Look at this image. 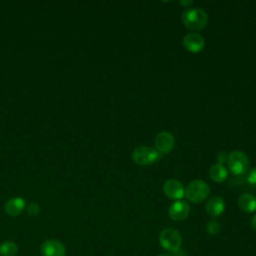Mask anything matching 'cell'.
I'll return each mask as SVG.
<instances>
[{
	"instance_id": "6da1fadb",
	"label": "cell",
	"mask_w": 256,
	"mask_h": 256,
	"mask_svg": "<svg viewBox=\"0 0 256 256\" xmlns=\"http://www.w3.org/2000/svg\"><path fill=\"white\" fill-rule=\"evenodd\" d=\"M182 23L191 31H200L208 23L207 13L198 7L186 9L181 16Z\"/></svg>"
},
{
	"instance_id": "7a4b0ae2",
	"label": "cell",
	"mask_w": 256,
	"mask_h": 256,
	"mask_svg": "<svg viewBox=\"0 0 256 256\" xmlns=\"http://www.w3.org/2000/svg\"><path fill=\"white\" fill-rule=\"evenodd\" d=\"M131 158L133 162L139 166H148L159 161L161 154L155 148L149 146H139L133 150Z\"/></svg>"
},
{
	"instance_id": "3957f363",
	"label": "cell",
	"mask_w": 256,
	"mask_h": 256,
	"mask_svg": "<svg viewBox=\"0 0 256 256\" xmlns=\"http://www.w3.org/2000/svg\"><path fill=\"white\" fill-rule=\"evenodd\" d=\"M210 188L202 180H192L185 189L186 198L193 203L203 202L209 195Z\"/></svg>"
},
{
	"instance_id": "277c9868",
	"label": "cell",
	"mask_w": 256,
	"mask_h": 256,
	"mask_svg": "<svg viewBox=\"0 0 256 256\" xmlns=\"http://www.w3.org/2000/svg\"><path fill=\"white\" fill-rule=\"evenodd\" d=\"M227 164L230 172L233 175L242 176L248 171L250 162L245 153L236 150L228 154Z\"/></svg>"
},
{
	"instance_id": "5b68a950",
	"label": "cell",
	"mask_w": 256,
	"mask_h": 256,
	"mask_svg": "<svg viewBox=\"0 0 256 256\" xmlns=\"http://www.w3.org/2000/svg\"><path fill=\"white\" fill-rule=\"evenodd\" d=\"M159 242L161 247H163L164 249L175 252L180 249V246L182 244V236L176 229L166 228L160 232Z\"/></svg>"
},
{
	"instance_id": "8992f818",
	"label": "cell",
	"mask_w": 256,
	"mask_h": 256,
	"mask_svg": "<svg viewBox=\"0 0 256 256\" xmlns=\"http://www.w3.org/2000/svg\"><path fill=\"white\" fill-rule=\"evenodd\" d=\"M154 144H155V149L160 154H168L174 148L175 138L170 132L162 131L156 135Z\"/></svg>"
},
{
	"instance_id": "52a82bcc",
	"label": "cell",
	"mask_w": 256,
	"mask_h": 256,
	"mask_svg": "<svg viewBox=\"0 0 256 256\" xmlns=\"http://www.w3.org/2000/svg\"><path fill=\"white\" fill-rule=\"evenodd\" d=\"M164 194L172 200H181L185 196V189L180 181L176 179L167 180L163 185Z\"/></svg>"
},
{
	"instance_id": "ba28073f",
	"label": "cell",
	"mask_w": 256,
	"mask_h": 256,
	"mask_svg": "<svg viewBox=\"0 0 256 256\" xmlns=\"http://www.w3.org/2000/svg\"><path fill=\"white\" fill-rule=\"evenodd\" d=\"M190 213V206L187 202L177 200L169 206L168 214L174 221H183Z\"/></svg>"
},
{
	"instance_id": "9c48e42d",
	"label": "cell",
	"mask_w": 256,
	"mask_h": 256,
	"mask_svg": "<svg viewBox=\"0 0 256 256\" xmlns=\"http://www.w3.org/2000/svg\"><path fill=\"white\" fill-rule=\"evenodd\" d=\"M184 48L192 53H198L205 47V40L202 36L196 32H190L184 36L182 40Z\"/></svg>"
},
{
	"instance_id": "30bf717a",
	"label": "cell",
	"mask_w": 256,
	"mask_h": 256,
	"mask_svg": "<svg viewBox=\"0 0 256 256\" xmlns=\"http://www.w3.org/2000/svg\"><path fill=\"white\" fill-rule=\"evenodd\" d=\"M40 252L42 256H65L66 249L62 242L55 239H49L41 244Z\"/></svg>"
},
{
	"instance_id": "8fae6325",
	"label": "cell",
	"mask_w": 256,
	"mask_h": 256,
	"mask_svg": "<svg viewBox=\"0 0 256 256\" xmlns=\"http://www.w3.org/2000/svg\"><path fill=\"white\" fill-rule=\"evenodd\" d=\"M205 209H206L207 214L213 218L220 216L225 210L224 199L217 195L210 197L208 199V201L206 202Z\"/></svg>"
},
{
	"instance_id": "7c38bea8",
	"label": "cell",
	"mask_w": 256,
	"mask_h": 256,
	"mask_svg": "<svg viewBox=\"0 0 256 256\" xmlns=\"http://www.w3.org/2000/svg\"><path fill=\"white\" fill-rule=\"evenodd\" d=\"M25 208V200L22 197L10 198L4 205V210L9 216H18Z\"/></svg>"
},
{
	"instance_id": "4fadbf2b",
	"label": "cell",
	"mask_w": 256,
	"mask_h": 256,
	"mask_svg": "<svg viewBox=\"0 0 256 256\" xmlns=\"http://www.w3.org/2000/svg\"><path fill=\"white\" fill-rule=\"evenodd\" d=\"M238 207L241 211L252 213L256 210V197L250 193H244L238 198Z\"/></svg>"
},
{
	"instance_id": "5bb4252c",
	"label": "cell",
	"mask_w": 256,
	"mask_h": 256,
	"mask_svg": "<svg viewBox=\"0 0 256 256\" xmlns=\"http://www.w3.org/2000/svg\"><path fill=\"white\" fill-rule=\"evenodd\" d=\"M209 176L211 180H213L214 182H217V183H222V182H224L227 179L228 172L223 165L214 164L209 169Z\"/></svg>"
},
{
	"instance_id": "9a60e30c",
	"label": "cell",
	"mask_w": 256,
	"mask_h": 256,
	"mask_svg": "<svg viewBox=\"0 0 256 256\" xmlns=\"http://www.w3.org/2000/svg\"><path fill=\"white\" fill-rule=\"evenodd\" d=\"M18 246L12 241H6L0 245V256H16Z\"/></svg>"
},
{
	"instance_id": "2e32d148",
	"label": "cell",
	"mask_w": 256,
	"mask_h": 256,
	"mask_svg": "<svg viewBox=\"0 0 256 256\" xmlns=\"http://www.w3.org/2000/svg\"><path fill=\"white\" fill-rule=\"evenodd\" d=\"M206 230L209 234L211 235H216L218 234L219 232H220L221 230V225L220 223H219L218 221L216 220H210L208 223H207V226H206Z\"/></svg>"
},
{
	"instance_id": "e0dca14e",
	"label": "cell",
	"mask_w": 256,
	"mask_h": 256,
	"mask_svg": "<svg viewBox=\"0 0 256 256\" xmlns=\"http://www.w3.org/2000/svg\"><path fill=\"white\" fill-rule=\"evenodd\" d=\"M216 160H217V164H220V165H223L224 163L227 162L228 160V154L226 151L224 150H221L219 151L216 155Z\"/></svg>"
},
{
	"instance_id": "ac0fdd59",
	"label": "cell",
	"mask_w": 256,
	"mask_h": 256,
	"mask_svg": "<svg viewBox=\"0 0 256 256\" xmlns=\"http://www.w3.org/2000/svg\"><path fill=\"white\" fill-rule=\"evenodd\" d=\"M40 211V207L37 203H30L29 206L27 207V213L30 215V216H36L38 215Z\"/></svg>"
},
{
	"instance_id": "d6986e66",
	"label": "cell",
	"mask_w": 256,
	"mask_h": 256,
	"mask_svg": "<svg viewBox=\"0 0 256 256\" xmlns=\"http://www.w3.org/2000/svg\"><path fill=\"white\" fill-rule=\"evenodd\" d=\"M247 182L251 185H255L256 186V167L252 168L247 176Z\"/></svg>"
},
{
	"instance_id": "ffe728a7",
	"label": "cell",
	"mask_w": 256,
	"mask_h": 256,
	"mask_svg": "<svg viewBox=\"0 0 256 256\" xmlns=\"http://www.w3.org/2000/svg\"><path fill=\"white\" fill-rule=\"evenodd\" d=\"M251 226L254 231H256V215H254L251 219Z\"/></svg>"
},
{
	"instance_id": "44dd1931",
	"label": "cell",
	"mask_w": 256,
	"mask_h": 256,
	"mask_svg": "<svg viewBox=\"0 0 256 256\" xmlns=\"http://www.w3.org/2000/svg\"><path fill=\"white\" fill-rule=\"evenodd\" d=\"M193 3V1H191V0H189V1H179V4L182 5V6H189Z\"/></svg>"
},
{
	"instance_id": "7402d4cb",
	"label": "cell",
	"mask_w": 256,
	"mask_h": 256,
	"mask_svg": "<svg viewBox=\"0 0 256 256\" xmlns=\"http://www.w3.org/2000/svg\"><path fill=\"white\" fill-rule=\"evenodd\" d=\"M158 256H171V255H168V254H159Z\"/></svg>"
}]
</instances>
